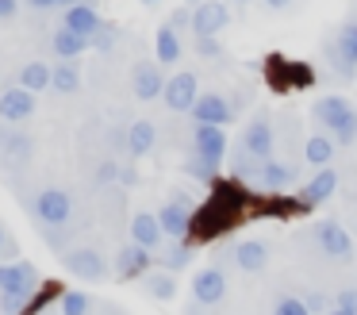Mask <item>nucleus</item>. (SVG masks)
<instances>
[{
    "label": "nucleus",
    "instance_id": "f257e3e1",
    "mask_svg": "<svg viewBox=\"0 0 357 315\" xmlns=\"http://www.w3.org/2000/svg\"><path fill=\"white\" fill-rule=\"evenodd\" d=\"M311 112H315V119L331 131V138L338 146H349L357 138V108L349 104L346 96H323V100H315Z\"/></svg>",
    "mask_w": 357,
    "mask_h": 315
},
{
    "label": "nucleus",
    "instance_id": "f03ea898",
    "mask_svg": "<svg viewBox=\"0 0 357 315\" xmlns=\"http://www.w3.org/2000/svg\"><path fill=\"white\" fill-rule=\"evenodd\" d=\"M43 288V281H39V269L31 265V261H8V265H0V292L4 296H16V300H24V304H31L35 300V292Z\"/></svg>",
    "mask_w": 357,
    "mask_h": 315
},
{
    "label": "nucleus",
    "instance_id": "7ed1b4c3",
    "mask_svg": "<svg viewBox=\"0 0 357 315\" xmlns=\"http://www.w3.org/2000/svg\"><path fill=\"white\" fill-rule=\"evenodd\" d=\"M31 215L43 227H66L73 219V196L66 189H43L31 196Z\"/></svg>",
    "mask_w": 357,
    "mask_h": 315
},
{
    "label": "nucleus",
    "instance_id": "20e7f679",
    "mask_svg": "<svg viewBox=\"0 0 357 315\" xmlns=\"http://www.w3.org/2000/svg\"><path fill=\"white\" fill-rule=\"evenodd\" d=\"M62 261H66V269H70L73 277H81V281H89V284L104 281V277L112 273L108 261H104V254L93 250V246H73V250L62 254Z\"/></svg>",
    "mask_w": 357,
    "mask_h": 315
},
{
    "label": "nucleus",
    "instance_id": "39448f33",
    "mask_svg": "<svg viewBox=\"0 0 357 315\" xmlns=\"http://www.w3.org/2000/svg\"><path fill=\"white\" fill-rule=\"evenodd\" d=\"M192 154L211 166L227 158V127H208V123H196L192 127Z\"/></svg>",
    "mask_w": 357,
    "mask_h": 315
},
{
    "label": "nucleus",
    "instance_id": "423d86ee",
    "mask_svg": "<svg viewBox=\"0 0 357 315\" xmlns=\"http://www.w3.org/2000/svg\"><path fill=\"white\" fill-rule=\"evenodd\" d=\"M231 23V12H227L223 0H204L192 12V35L196 38H219V31Z\"/></svg>",
    "mask_w": 357,
    "mask_h": 315
},
{
    "label": "nucleus",
    "instance_id": "0eeeda50",
    "mask_svg": "<svg viewBox=\"0 0 357 315\" xmlns=\"http://www.w3.org/2000/svg\"><path fill=\"white\" fill-rule=\"evenodd\" d=\"M227 296V273L219 265H208L192 277V300L200 307H211V304H223Z\"/></svg>",
    "mask_w": 357,
    "mask_h": 315
},
{
    "label": "nucleus",
    "instance_id": "6e6552de",
    "mask_svg": "<svg viewBox=\"0 0 357 315\" xmlns=\"http://www.w3.org/2000/svg\"><path fill=\"white\" fill-rule=\"evenodd\" d=\"M315 242H319V250H323L326 258H334V261L354 258V238H349V230L338 227V223H331V219L315 227Z\"/></svg>",
    "mask_w": 357,
    "mask_h": 315
},
{
    "label": "nucleus",
    "instance_id": "1a4fd4ad",
    "mask_svg": "<svg viewBox=\"0 0 357 315\" xmlns=\"http://www.w3.org/2000/svg\"><path fill=\"white\" fill-rule=\"evenodd\" d=\"M162 100H165V108H169V112H192L196 100H200L196 77H192V73H173L169 81H165Z\"/></svg>",
    "mask_w": 357,
    "mask_h": 315
},
{
    "label": "nucleus",
    "instance_id": "9d476101",
    "mask_svg": "<svg viewBox=\"0 0 357 315\" xmlns=\"http://www.w3.org/2000/svg\"><path fill=\"white\" fill-rule=\"evenodd\" d=\"M31 112H35V92H27L24 85L0 92V119L4 123H24L31 119Z\"/></svg>",
    "mask_w": 357,
    "mask_h": 315
},
{
    "label": "nucleus",
    "instance_id": "9b49d317",
    "mask_svg": "<svg viewBox=\"0 0 357 315\" xmlns=\"http://www.w3.org/2000/svg\"><path fill=\"white\" fill-rule=\"evenodd\" d=\"M158 223H162L165 238L181 242V238H188V230H192V212H188L185 200H169V204L158 212Z\"/></svg>",
    "mask_w": 357,
    "mask_h": 315
},
{
    "label": "nucleus",
    "instance_id": "f8f14e48",
    "mask_svg": "<svg viewBox=\"0 0 357 315\" xmlns=\"http://www.w3.org/2000/svg\"><path fill=\"white\" fill-rule=\"evenodd\" d=\"M242 150H250L257 161H269V154H273V127H269V119H265V115H254V119L246 123Z\"/></svg>",
    "mask_w": 357,
    "mask_h": 315
},
{
    "label": "nucleus",
    "instance_id": "ddd939ff",
    "mask_svg": "<svg viewBox=\"0 0 357 315\" xmlns=\"http://www.w3.org/2000/svg\"><path fill=\"white\" fill-rule=\"evenodd\" d=\"M231 104H227L219 92H204L200 100H196V108H192V119L196 123H208V127H227L231 123Z\"/></svg>",
    "mask_w": 357,
    "mask_h": 315
},
{
    "label": "nucleus",
    "instance_id": "4468645a",
    "mask_svg": "<svg viewBox=\"0 0 357 315\" xmlns=\"http://www.w3.org/2000/svg\"><path fill=\"white\" fill-rule=\"evenodd\" d=\"M131 242L142 246V250H150V254L165 242V230H162V223H158L154 212H139L131 219Z\"/></svg>",
    "mask_w": 357,
    "mask_h": 315
},
{
    "label": "nucleus",
    "instance_id": "2eb2a0df",
    "mask_svg": "<svg viewBox=\"0 0 357 315\" xmlns=\"http://www.w3.org/2000/svg\"><path fill=\"white\" fill-rule=\"evenodd\" d=\"M131 89L139 100H154L165 92V81H162V69L154 66V61H139V66L131 69Z\"/></svg>",
    "mask_w": 357,
    "mask_h": 315
},
{
    "label": "nucleus",
    "instance_id": "dca6fc26",
    "mask_svg": "<svg viewBox=\"0 0 357 315\" xmlns=\"http://www.w3.org/2000/svg\"><path fill=\"white\" fill-rule=\"evenodd\" d=\"M62 27L77 31V35H85L89 43H93V35L104 27V20H100V12H96L93 4H70L66 15H62Z\"/></svg>",
    "mask_w": 357,
    "mask_h": 315
},
{
    "label": "nucleus",
    "instance_id": "f3484780",
    "mask_svg": "<svg viewBox=\"0 0 357 315\" xmlns=\"http://www.w3.org/2000/svg\"><path fill=\"white\" fill-rule=\"evenodd\" d=\"M150 269V250H142V246L127 242L123 250L116 254V277L119 281H135V277H146Z\"/></svg>",
    "mask_w": 357,
    "mask_h": 315
},
{
    "label": "nucleus",
    "instance_id": "a211bd4d",
    "mask_svg": "<svg viewBox=\"0 0 357 315\" xmlns=\"http://www.w3.org/2000/svg\"><path fill=\"white\" fill-rule=\"evenodd\" d=\"M234 265L242 269V273H261L265 265H269V246L261 242V238H246V242L234 246Z\"/></svg>",
    "mask_w": 357,
    "mask_h": 315
},
{
    "label": "nucleus",
    "instance_id": "6ab92c4d",
    "mask_svg": "<svg viewBox=\"0 0 357 315\" xmlns=\"http://www.w3.org/2000/svg\"><path fill=\"white\" fill-rule=\"evenodd\" d=\"M31 135L27 131H12V127H0V154L8 161H27L31 158Z\"/></svg>",
    "mask_w": 357,
    "mask_h": 315
},
{
    "label": "nucleus",
    "instance_id": "aec40b11",
    "mask_svg": "<svg viewBox=\"0 0 357 315\" xmlns=\"http://www.w3.org/2000/svg\"><path fill=\"white\" fill-rule=\"evenodd\" d=\"M334 50H338V69L349 77L357 66V20H349L346 27L338 31V46H334Z\"/></svg>",
    "mask_w": 357,
    "mask_h": 315
},
{
    "label": "nucleus",
    "instance_id": "412c9836",
    "mask_svg": "<svg viewBox=\"0 0 357 315\" xmlns=\"http://www.w3.org/2000/svg\"><path fill=\"white\" fill-rule=\"evenodd\" d=\"M50 46H54V54L62 61H73L85 46H93V43H89L85 35H77V31H70V27H58L54 35H50Z\"/></svg>",
    "mask_w": 357,
    "mask_h": 315
},
{
    "label": "nucleus",
    "instance_id": "4be33fe9",
    "mask_svg": "<svg viewBox=\"0 0 357 315\" xmlns=\"http://www.w3.org/2000/svg\"><path fill=\"white\" fill-rule=\"evenodd\" d=\"M334 189H338V173L334 169H319L307 181V189H303V204H323V200L334 196Z\"/></svg>",
    "mask_w": 357,
    "mask_h": 315
},
{
    "label": "nucleus",
    "instance_id": "5701e85b",
    "mask_svg": "<svg viewBox=\"0 0 357 315\" xmlns=\"http://www.w3.org/2000/svg\"><path fill=\"white\" fill-rule=\"evenodd\" d=\"M292 166H288V161H261V173H257V181H261L265 184V189H269V192H284L288 189V184H292Z\"/></svg>",
    "mask_w": 357,
    "mask_h": 315
},
{
    "label": "nucleus",
    "instance_id": "b1692460",
    "mask_svg": "<svg viewBox=\"0 0 357 315\" xmlns=\"http://www.w3.org/2000/svg\"><path fill=\"white\" fill-rule=\"evenodd\" d=\"M154 138H158V131L150 119L131 123V131H127V150H131V158H142V154L154 150Z\"/></svg>",
    "mask_w": 357,
    "mask_h": 315
},
{
    "label": "nucleus",
    "instance_id": "393cba45",
    "mask_svg": "<svg viewBox=\"0 0 357 315\" xmlns=\"http://www.w3.org/2000/svg\"><path fill=\"white\" fill-rule=\"evenodd\" d=\"M50 81H54V69L43 66V61H27V66L20 69V85H24L27 92H43V89H50Z\"/></svg>",
    "mask_w": 357,
    "mask_h": 315
},
{
    "label": "nucleus",
    "instance_id": "a878e982",
    "mask_svg": "<svg viewBox=\"0 0 357 315\" xmlns=\"http://www.w3.org/2000/svg\"><path fill=\"white\" fill-rule=\"evenodd\" d=\"M177 58H181V38H177V27H173V23H165V27L158 31V61H162V66H173Z\"/></svg>",
    "mask_w": 357,
    "mask_h": 315
},
{
    "label": "nucleus",
    "instance_id": "bb28decb",
    "mask_svg": "<svg viewBox=\"0 0 357 315\" xmlns=\"http://www.w3.org/2000/svg\"><path fill=\"white\" fill-rule=\"evenodd\" d=\"M334 154V142L326 135H311L307 142H303V158H307V166H326Z\"/></svg>",
    "mask_w": 357,
    "mask_h": 315
},
{
    "label": "nucleus",
    "instance_id": "cd10ccee",
    "mask_svg": "<svg viewBox=\"0 0 357 315\" xmlns=\"http://www.w3.org/2000/svg\"><path fill=\"white\" fill-rule=\"evenodd\" d=\"M188 261H192V250H188L185 238H181V242L162 246V265H165V273H177V269L188 265Z\"/></svg>",
    "mask_w": 357,
    "mask_h": 315
},
{
    "label": "nucleus",
    "instance_id": "c85d7f7f",
    "mask_svg": "<svg viewBox=\"0 0 357 315\" xmlns=\"http://www.w3.org/2000/svg\"><path fill=\"white\" fill-rule=\"evenodd\" d=\"M58 312L62 315H93V296L89 292H62Z\"/></svg>",
    "mask_w": 357,
    "mask_h": 315
},
{
    "label": "nucleus",
    "instance_id": "c756f323",
    "mask_svg": "<svg viewBox=\"0 0 357 315\" xmlns=\"http://www.w3.org/2000/svg\"><path fill=\"white\" fill-rule=\"evenodd\" d=\"M54 85L58 92H77L81 89V69L73 66V61H62V66H54Z\"/></svg>",
    "mask_w": 357,
    "mask_h": 315
},
{
    "label": "nucleus",
    "instance_id": "7c9ffc66",
    "mask_svg": "<svg viewBox=\"0 0 357 315\" xmlns=\"http://www.w3.org/2000/svg\"><path fill=\"white\" fill-rule=\"evenodd\" d=\"M146 292L154 300H173L177 281H173V273H146Z\"/></svg>",
    "mask_w": 357,
    "mask_h": 315
},
{
    "label": "nucleus",
    "instance_id": "2f4dec72",
    "mask_svg": "<svg viewBox=\"0 0 357 315\" xmlns=\"http://www.w3.org/2000/svg\"><path fill=\"white\" fill-rule=\"evenodd\" d=\"M188 173H192L196 177V181H211V177H215V169L219 166H211V161H204V158H196V154H192V158H188Z\"/></svg>",
    "mask_w": 357,
    "mask_h": 315
},
{
    "label": "nucleus",
    "instance_id": "473e14b6",
    "mask_svg": "<svg viewBox=\"0 0 357 315\" xmlns=\"http://www.w3.org/2000/svg\"><path fill=\"white\" fill-rule=\"evenodd\" d=\"M273 315H311V312H307V304H303V300H296V296H284V300H277V307H273Z\"/></svg>",
    "mask_w": 357,
    "mask_h": 315
},
{
    "label": "nucleus",
    "instance_id": "72a5a7b5",
    "mask_svg": "<svg viewBox=\"0 0 357 315\" xmlns=\"http://www.w3.org/2000/svg\"><path fill=\"white\" fill-rule=\"evenodd\" d=\"M112 43H116V27H112V23H104V27L93 35V46H96V50H112Z\"/></svg>",
    "mask_w": 357,
    "mask_h": 315
},
{
    "label": "nucleus",
    "instance_id": "f704fd0d",
    "mask_svg": "<svg viewBox=\"0 0 357 315\" xmlns=\"http://www.w3.org/2000/svg\"><path fill=\"white\" fill-rule=\"evenodd\" d=\"M334 307H346V312L357 315V288H342L338 300H334Z\"/></svg>",
    "mask_w": 357,
    "mask_h": 315
},
{
    "label": "nucleus",
    "instance_id": "c9c22d12",
    "mask_svg": "<svg viewBox=\"0 0 357 315\" xmlns=\"http://www.w3.org/2000/svg\"><path fill=\"white\" fill-rule=\"evenodd\" d=\"M219 50H223L219 38H196V54H204V58H215Z\"/></svg>",
    "mask_w": 357,
    "mask_h": 315
},
{
    "label": "nucleus",
    "instance_id": "e433bc0d",
    "mask_svg": "<svg viewBox=\"0 0 357 315\" xmlns=\"http://www.w3.org/2000/svg\"><path fill=\"white\" fill-rule=\"evenodd\" d=\"M119 173H123V169H119L116 161H104V166H100V173H96V181H104V184H108V181H116Z\"/></svg>",
    "mask_w": 357,
    "mask_h": 315
},
{
    "label": "nucleus",
    "instance_id": "4c0bfd02",
    "mask_svg": "<svg viewBox=\"0 0 357 315\" xmlns=\"http://www.w3.org/2000/svg\"><path fill=\"white\" fill-rule=\"evenodd\" d=\"M16 12H20V0H0V23L16 20Z\"/></svg>",
    "mask_w": 357,
    "mask_h": 315
},
{
    "label": "nucleus",
    "instance_id": "58836bf2",
    "mask_svg": "<svg viewBox=\"0 0 357 315\" xmlns=\"http://www.w3.org/2000/svg\"><path fill=\"white\" fill-rule=\"evenodd\" d=\"M303 304H307V312H323L326 296H323V292H307V300H303Z\"/></svg>",
    "mask_w": 357,
    "mask_h": 315
},
{
    "label": "nucleus",
    "instance_id": "ea45409f",
    "mask_svg": "<svg viewBox=\"0 0 357 315\" xmlns=\"http://www.w3.org/2000/svg\"><path fill=\"white\" fill-rule=\"evenodd\" d=\"M265 4H269L273 12H284V8H292V0H265Z\"/></svg>",
    "mask_w": 357,
    "mask_h": 315
},
{
    "label": "nucleus",
    "instance_id": "a19ab883",
    "mask_svg": "<svg viewBox=\"0 0 357 315\" xmlns=\"http://www.w3.org/2000/svg\"><path fill=\"white\" fill-rule=\"evenodd\" d=\"M8 242H12V238H8V230H4V223H0V254L8 250Z\"/></svg>",
    "mask_w": 357,
    "mask_h": 315
},
{
    "label": "nucleus",
    "instance_id": "79ce46f5",
    "mask_svg": "<svg viewBox=\"0 0 357 315\" xmlns=\"http://www.w3.org/2000/svg\"><path fill=\"white\" fill-rule=\"evenodd\" d=\"M31 8H58V0H27Z\"/></svg>",
    "mask_w": 357,
    "mask_h": 315
},
{
    "label": "nucleus",
    "instance_id": "37998d69",
    "mask_svg": "<svg viewBox=\"0 0 357 315\" xmlns=\"http://www.w3.org/2000/svg\"><path fill=\"white\" fill-rule=\"evenodd\" d=\"M96 315H119V312H116V307H100Z\"/></svg>",
    "mask_w": 357,
    "mask_h": 315
},
{
    "label": "nucleus",
    "instance_id": "c03bdc74",
    "mask_svg": "<svg viewBox=\"0 0 357 315\" xmlns=\"http://www.w3.org/2000/svg\"><path fill=\"white\" fill-rule=\"evenodd\" d=\"M331 315H354V312H346V307H331Z\"/></svg>",
    "mask_w": 357,
    "mask_h": 315
},
{
    "label": "nucleus",
    "instance_id": "a18cd8bd",
    "mask_svg": "<svg viewBox=\"0 0 357 315\" xmlns=\"http://www.w3.org/2000/svg\"><path fill=\"white\" fill-rule=\"evenodd\" d=\"M43 315H62V312H43Z\"/></svg>",
    "mask_w": 357,
    "mask_h": 315
},
{
    "label": "nucleus",
    "instance_id": "49530a36",
    "mask_svg": "<svg viewBox=\"0 0 357 315\" xmlns=\"http://www.w3.org/2000/svg\"><path fill=\"white\" fill-rule=\"evenodd\" d=\"M142 4H158V0H142Z\"/></svg>",
    "mask_w": 357,
    "mask_h": 315
},
{
    "label": "nucleus",
    "instance_id": "de8ad7c7",
    "mask_svg": "<svg viewBox=\"0 0 357 315\" xmlns=\"http://www.w3.org/2000/svg\"><path fill=\"white\" fill-rule=\"evenodd\" d=\"M238 4H242V0H238Z\"/></svg>",
    "mask_w": 357,
    "mask_h": 315
}]
</instances>
